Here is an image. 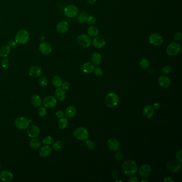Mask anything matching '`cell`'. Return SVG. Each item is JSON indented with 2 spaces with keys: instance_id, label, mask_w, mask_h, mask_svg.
<instances>
[{
  "instance_id": "12",
  "label": "cell",
  "mask_w": 182,
  "mask_h": 182,
  "mask_svg": "<svg viewBox=\"0 0 182 182\" xmlns=\"http://www.w3.org/2000/svg\"><path fill=\"white\" fill-rule=\"evenodd\" d=\"M57 104V101L55 97L52 96H48L43 100V105L45 107L49 108L55 107Z\"/></svg>"
},
{
  "instance_id": "56",
  "label": "cell",
  "mask_w": 182,
  "mask_h": 182,
  "mask_svg": "<svg viewBox=\"0 0 182 182\" xmlns=\"http://www.w3.org/2000/svg\"><path fill=\"white\" fill-rule=\"evenodd\" d=\"M141 182H148V181H147V180H142V181H141Z\"/></svg>"
},
{
  "instance_id": "48",
  "label": "cell",
  "mask_w": 182,
  "mask_h": 182,
  "mask_svg": "<svg viewBox=\"0 0 182 182\" xmlns=\"http://www.w3.org/2000/svg\"><path fill=\"white\" fill-rule=\"evenodd\" d=\"M65 115V113L63 112V111L59 110V111H58L56 113V116L58 118H62L64 117V116Z\"/></svg>"
},
{
  "instance_id": "18",
  "label": "cell",
  "mask_w": 182,
  "mask_h": 182,
  "mask_svg": "<svg viewBox=\"0 0 182 182\" xmlns=\"http://www.w3.org/2000/svg\"><path fill=\"white\" fill-rule=\"evenodd\" d=\"M157 82L160 86L163 88H168L171 85V81L169 78L164 75H161L158 78Z\"/></svg>"
},
{
  "instance_id": "44",
  "label": "cell",
  "mask_w": 182,
  "mask_h": 182,
  "mask_svg": "<svg viewBox=\"0 0 182 182\" xmlns=\"http://www.w3.org/2000/svg\"><path fill=\"white\" fill-rule=\"evenodd\" d=\"M182 151L181 150L177 151L176 153V157L177 159V161L180 162L181 164L182 163Z\"/></svg>"
},
{
  "instance_id": "5",
  "label": "cell",
  "mask_w": 182,
  "mask_h": 182,
  "mask_svg": "<svg viewBox=\"0 0 182 182\" xmlns=\"http://www.w3.org/2000/svg\"><path fill=\"white\" fill-rule=\"evenodd\" d=\"M77 42L79 45L83 48L89 47L92 43L90 36L85 34L79 35L77 39Z\"/></svg>"
},
{
  "instance_id": "16",
  "label": "cell",
  "mask_w": 182,
  "mask_h": 182,
  "mask_svg": "<svg viewBox=\"0 0 182 182\" xmlns=\"http://www.w3.org/2000/svg\"><path fill=\"white\" fill-rule=\"evenodd\" d=\"M151 172V168L150 165L145 164L140 166L138 170V174L140 177H147Z\"/></svg>"
},
{
  "instance_id": "3",
  "label": "cell",
  "mask_w": 182,
  "mask_h": 182,
  "mask_svg": "<svg viewBox=\"0 0 182 182\" xmlns=\"http://www.w3.org/2000/svg\"><path fill=\"white\" fill-rule=\"evenodd\" d=\"M119 102L118 95L114 92L108 94L105 97V104L109 108H113L117 106Z\"/></svg>"
},
{
  "instance_id": "54",
  "label": "cell",
  "mask_w": 182,
  "mask_h": 182,
  "mask_svg": "<svg viewBox=\"0 0 182 182\" xmlns=\"http://www.w3.org/2000/svg\"><path fill=\"white\" fill-rule=\"evenodd\" d=\"M96 2V0H88V3L89 4H94Z\"/></svg>"
},
{
  "instance_id": "13",
  "label": "cell",
  "mask_w": 182,
  "mask_h": 182,
  "mask_svg": "<svg viewBox=\"0 0 182 182\" xmlns=\"http://www.w3.org/2000/svg\"><path fill=\"white\" fill-rule=\"evenodd\" d=\"M92 45L95 48L100 49L105 47L106 41L102 36H96L92 40Z\"/></svg>"
},
{
  "instance_id": "57",
  "label": "cell",
  "mask_w": 182,
  "mask_h": 182,
  "mask_svg": "<svg viewBox=\"0 0 182 182\" xmlns=\"http://www.w3.org/2000/svg\"><path fill=\"white\" fill-rule=\"evenodd\" d=\"M1 167H2V165H1V162H0V170L1 169Z\"/></svg>"
},
{
  "instance_id": "52",
  "label": "cell",
  "mask_w": 182,
  "mask_h": 182,
  "mask_svg": "<svg viewBox=\"0 0 182 182\" xmlns=\"http://www.w3.org/2000/svg\"><path fill=\"white\" fill-rule=\"evenodd\" d=\"M163 182H174V180L172 179V178L170 177H166L165 178V179L163 181Z\"/></svg>"
},
{
  "instance_id": "37",
  "label": "cell",
  "mask_w": 182,
  "mask_h": 182,
  "mask_svg": "<svg viewBox=\"0 0 182 182\" xmlns=\"http://www.w3.org/2000/svg\"><path fill=\"white\" fill-rule=\"evenodd\" d=\"M39 84L42 87H45L48 85V80L45 77H41L39 80Z\"/></svg>"
},
{
  "instance_id": "1",
  "label": "cell",
  "mask_w": 182,
  "mask_h": 182,
  "mask_svg": "<svg viewBox=\"0 0 182 182\" xmlns=\"http://www.w3.org/2000/svg\"><path fill=\"white\" fill-rule=\"evenodd\" d=\"M122 170L125 174L129 176L135 175L138 171V165L133 160H128L122 165Z\"/></svg>"
},
{
  "instance_id": "6",
  "label": "cell",
  "mask_w": 182,
  "mask_h": 182,
  "mask_svg": "<svg viewBox=\"0 0 182 182\" xmlns=\"http://www.w3.org/2000/svg\"><path fill=\"white\" fill-rule=\"evenodd\" d=\"M16 126L20 130L27 129L30 123V120L24 117H17L15 121Z\"/></svg>"
},
{
  "instance_id": "8",
  "label": "cell",
  "mask_w": 182,
  "mask_h": 182,
  "mask_svg": "<svg viewBox=\"0 0 182 182\" xmlns=\"http://www.w3.org/2000/svg\"><path fill=\"white\" fill-rule=\"evenodd\" d=\"M181 45L177 42H172L166 49V53L170 56H174L180 53Z\"/></svg>"
},
{
  "instance_id": "38",
  "label": "cell",
  "mask_w": 182,
  "mask_h": 182,
  "mask_svg": "<svg viewBox=\"0 0 182 182\" xmlns=\"http://www.w3.org/2000/svg\"><path fill=\"white\" fill-rule=\"evenodd\" d=\"M53 142V138L50 136H48L42 140L43 143L44 144L48 145L52 144Z\"/></svg>"
},
{
  "instance_id": "34",
  "label": "cell",
  "mask_w": 182,
  "mask_h": 182,
  "mask_svg": "<svg viewBox=\"0 0 182 182\" xmlns=\"http://www.w3.org/2000/svg\"><path fill=\"white\" fill-rule=\"evenodd\" d=\"M68 124V119H66V118H64V117L60 118V120H59L58 122V127L60 129H65L67 127Z\"/></svg>"
},
{
  "instance_id": "20",
  "label": "cell",
  "mask_w": 182,
  "mask_h": 182,
  "mask_svg": "<svg viewBox=\"0 0 182 182\" xmlns=\"http://www.w3.org/2000/svg\"><path fill=\"white\" fill-rule=\"evenodd\" d=\"M28 73L30 77H39L42 73V70L39 66H33L29 68Z\"/></svg>"
},
{
  "instance_id": "11",
  "label": "cell",
  "mask_w": 182,
  "mask_h": 182,
  "mask_svg": "<svg viewBox=\"0 0 182 182\" xmlns=\"http://www.w3.org/2000/svg\"><path fill=\"white\" fill-rule=\"evenodd\" d=\"M39 50L43 55H49L52 52V46L50 43L47 42H42L41 43L39 46Z\"/></svg>"
},
{
  "instance_id": "50",
  "label": "cell",
  "mask_w": 182,
  "mask_h": 182,
  "mask_svg": "<svg viewBox=\"0 0 182 182\" xmlns=\"http://www.w3.org/2000/svg\"><path fill=\"white\" fill-rule=\"evenodd\" d=\"M129 182H139V180L137 177H130L129 179Z\"/></svg>"
},
{
  "instance_id": "35",
  "label": "cell",
  "mask_w": 182,
  "mask_h": 182,
  "mask_svg": "<svg viewBox=\"0 0 182 182\" xmlns=\"http://www.w3.org/2000/svg\"><path fill=\"white\" fill-rule=\"evenodd\" d=\"M64 147V144L62 141H57L54 143L52 145V149L55 151H59Z\"/></svg>"
},
{
  "instance_id": "26",
  "label": "cell",
  "mask_w": 182,
  "mask_h": 182,
  "mask_svg": "<svg viewBox=\"0 0 182 182\" xmlns=\"http://www.w3.org/2000/svg\"><path fill=\"white\" fill-rule=\"evenodd\" d=\"M102 56L100 53H94L91 56V62L95 66H99L102 62Z\"/></svg>"
},
{
  "instance_id": "30",
  "label": "cell",
  "mask_w": 182,
  "mask_h": 182,
  "mask_svg": "<svg viewBox=\"0 0 182 182\" xmlns=\"http://www.w3.org/2000/svg\"><path fill=\"white\" fill-rule=\"evenodd\" d=\"M41 143L40 140L34 138H33V139L31 140L29 143L30 147L32 149H38L41 146Z\"/></svg>"
},
{
  "instance_id": "21",
  "label": "cell",
  "mask_w": 182,
  "mask_h": 182,
  "mask_svg": "<svg viewBox=\"0 0 182 182\" xmlns=\"http://www.w3.org/2000/svg\"><path fill=\"white\" fill-rule=\"evenodd\" d=\"M68 28H69L68 23L64 20L61 21L58 23L57 27H56V29H57L58 32L60 34H64V33L67 32Z\"/></svg>"
},
{
  "instance_id": "28",
  "label": "cell",
  "mask_w": 182,
  "mask_h": 182,
  "mask_svg": "<svg viewBox=\"0 0 182 182\" xmlns=\"http://www.w3.org/2000/svg\"><path fill=\"white\" fill-rule=\"evenodd\" d=\"M77 113V110L75 107L73 106H69L65 111V116L68 118H72L75 116Z\"/></svg>"
},
{
  "instance_id": "51",
  "label": "cell",
  "mask_w": 182,
  "mask_h": 182,
  "mask_svg": "<svg viewBox=\"0 0 182 182\" xmlns=\"http://www.w3.org/2000/svg\"><path fill=\"white\" fill-rule=\"evenodd\" d=\"M16 42L15 41H13V40H11L9 42V43H8V45L10 46V47H15L16 45Z\"/></svg>"
},
{
  "instance_id": "31",
  "label": "cell",
  "mask_w": 182,
  "mask_h": 182,
  "mask_svg": "<svg viewBox=\"0 0 182 182\" xmlns=\"http://www.w3.org/2000/svg\"><path fill=\"white\" fill-rule=\"evenodd\" d=\"M62 78L58 75H55L53 79V84L56 88H59L62 86Z\"/></svg>"
},
{
  "instance_id": "42",
  "label": "cell",
  "mask_w": 182,
  "mask_h": 182,
  "mask_svg": "<svg viewBox=\"0 0 182 182\" xmlns=\"http://www.w3.org/2000/svg\"><path fill=\"white\" fill-rule=\"evenodd\" d=\"M172 71V68L169 66H165L161 69V72L164 74H168Z\"/></svg>"
},
{
  "instance_id": "46",
  "label": "cell",
  "mask_w": 182,
  "mask_h": 182,
  "mask_svg": "<svg viewBox=\"0 0 182 182\" xmlns=\"http://www.w3.org/2000/svg\"><path fill=\"white\" fill-rule=\"evenodd\" d=\"M62 88L64 90H68L70 87V83L68 82V81H65L64 82L62 83Z\"/></svg>"
},
{
  "instance_id": "36",
  "label": "cell",
  "mask_w": 182,
  "mask_h": 182,
  "mask_svg": "<svg viewBox=\"0 0 182 182\" xmlns=\"http://www.w3.org/2000/svg\"><path fill=\"white\" fill-rule=\"evenodd\" d=\"M1 67L4 70H7V69H8V68H9V66H10L9 60H8V59H7L6 58H4L1 61Z\"/></svg>"
},
{
  "instance_id": "49",
  "label": "cell",
  "mask_w": 182,
  "mask_h": 182,
  "mask_svg": "<svg viewBox=\"0 0 182 182\" xmlns=\"http://www.w3.org/2000/svg\"><path fill=\"white\" fill-rule=\"evenodd\" d=\"M111 174H112V177L113 178H117V177H118V172H117V171L116 170H113Z\"/></svg>"
},
{
  "instance_id": "53",
  "label": "cell",
  "mask_w": 182,
  "mask_h": 182,
  "mask_svg": "<svg viewBox=\"0 0 182 182\" xmlns=\"http://www.w3.org/2000/svg\"><path fill=\"white\" fill-rule=\"evenodd\" d=\"M160 106H161V104L160 103H155L153 105V107L155 108V110H157V109H159L160 107Z\"/></svg>"
},
{
  "instance_id": "9",
  "label": "cell",
  "mask_w": 182,
  "mask_h": 182,
  "mask_svg": "<svg viewBox=\"0 0 182 182\" xmlns=\"http://www.w3.org/2000/svg\"><path fill=\"white\" fill-rule=\"evenodd\" d=\"M167 168L170 172L176 173L180 172L181 169V164L178 161L172 160L167 163Z\"/></svg>"
},
{
  "instance_id": "41",
  "label": "cell",
  "mask_w": 182,
  "mask_h": 182,
  "mask_svg": "<svg viewBox=\"0 0 182 182\" xmlns=\"http://www.w3.org/2000/svg\"><path fill=\"white\" fill-rule=\"evenodd\" d=\"M38 114L40 117H45L47 114V110L45 106H41L39 108L38 111Z\"/></svg>"
},
{
  "instance_id": "39",
  "label": "cell",
  "mask_w": 182,
  "mask_h": 182,
  "mask_svg": "<svg viewBox=\"0 0 182 182\" xmlns=\"http://www.w3.org/2000/svg\"><path fill=\"white\" fill-rule=\"evenodd\" d=\"M85 144V146L87 147L88 150H93L95 147V143L91 140H86Z\"/></svg>"
},
{
  "instance_id": "4",
  "label": "cell",
  "mask_w": 182,
  "mask_h": 182,
  "mask_svg": "<svg viewBox=\"0 0 182 182\" xmlns=\"http://www.w3.org/2000/svg\"><path fill=\"white\" fill-rule=\"evenodd\" d=\"M73 135L74 137L80 140H87L89 137V132L85 128L81 127L77 128V129L74 131Z\"/></svg>"
},
{
  "instance_id": "15",
  "label": "cell",
  "mask_w": 182,
  "mask_h": 182,
  "mask_svg": "<svg viewBox=\"0 0 182 182\" xmlns=\"http://www.w3.org/2000/svg\"><path fill=\"white\" fill-rule=\"evenodd\" d=\"M107 146L110 150L114 151H117L120 149V143L119 141L114 138H111L108 140Z\"/></svg>"
},
{
  "instance_id": "10",
  "label": "cell",
  "mask_w": 182,
  "mask_h": 182,
  "mask_svg": "<svg viewBox=\"0 0 182 182\" xmlns=\"http://www.w3.org/2000/svg\"><path fill=\"white\" fill-rule=\"evenodd\" d=\"M149 42L152 45L159 46L163 42V38L159 34L153 33L149 37Z\"/></svg>"
},
{
  "instance_id": "19",
  "label": "cell",
  "mask_w": 182,
  "mask_h": 182,
  "mask_svg": "<svg viewBox=\"0 0 182 182\" xmlns=\"http://www.w3.org/2000/svg\"><path fill=\"white\" fill-rule=\"evenodd\" d=\"M27 132L29 137L33 138L38 137L39 135H40V130L38 126L34 125L28 127Z\"/></svg>"
},
{
  "instance_id": "24",
  "label": "cell",
  "mask_w": 182,
  "mask_h": 182,
  "mask_svg": "<svg viewBox=\"0 0 182 182\" xmlns=\"http://www.w3.org/2000/svg\"><path fill=\"white\" fill-rule=\"evenodd\" d=\"M11 51V47L8 45H2L0 48V57L5 58L8 57Z\"/></svg>"
},
{
  "instance_id": "29",
  "label": "cell",
  "mask_w": 182,
  "mask_h": 182,
  "mask_svg": "<svg viewBox=\"0 0 182 182\" xmlns=\"http://www.w3.org/2000/svg\"><path fill=\"white\" fill-rule=\"evenodd\" d=\"M87 33L88 34L89 36L92 38H95L98 34L99 30L96 26H91L88 28Z\"/></svg>"
},
{
  "instance_id": "32",
  "label": "cell",
  "mask_w": 182,
  "mask_h": 182,
  "mask_svg": "<svg viewBox=\"0 0 182 182\" xmlns=\"http://www.w3.org/2000/svg\"><path fill=\"white\" fill-rule=\"evenodd\" d=\"M88 17V15L85 11H82L77 16V22L79 23H85L86 22L87 18Z\"/></svg>"
},
{
  "instance_id": "22",
  "label": "cell",
  "mask_w": 182,
  "mask_h": 182,
  "mask_svg": "<svg viewBox=\"0 0 182 182\" xmlns=\"http://www.w3.org/2000/svg\"><path fill=\"white\" fill-rule=\"evenodd\" d=\"M95 65L91 62H86L83 64L81 67V70L83 73L85 74H90L94 71Z\"/></svg>"
},
{
  "instance_id": "47",
  "label": "cell",
  "mask_w": 182,
  "mask_h": 182,
  "mask_svg": "<svg viewBox=\"0 0 182 182\" xmlns=\"http://www.w3.org/2000/svg\"><path fill=\"white\" fill-rule=\"evenodd\" d=\"M182 35L181 33L178 32L175 35L174 40L176 41H180L182 40Z\"/></svg>"
},
{
  "instance_id": "27",
  "label": "cell",
  "mask_w": 182,
  "mask_h": 182,
  "mask_svg": "<svg viewBox=\"0 0 182 182\" xmlns=\"http://www.w3.org/2000/svg\"><path fill=\"white\" fill-rule=\"evenodd\" d=\"M30 100L32 105L35 107H40L42 103V100L40 96L38 95H33Z\"/></svg>"
},
{
  "instance_id": "40",
  "label": "cell",
  "mask_w": 182,
  "mask_h": 182,
  "mask_svg": "<svg viewBox=\"0 0 182 182\" xmlns=\"http://www.w3.org/2000/svg\"><path fill=\"white\" fill-rule=\"evenodd\" d=\"M97 22V19L95 17V16H88L87 18V20H86V22L90 24V25H94L95 24V23H96Z\"/></svg>"
},
{
  "instance_id": "45",
  "label": "cell",
  "mask_w": 182,
  "mask_h": 182,
  "mask_svg": "<svg viewBox=\"0 0 182 182\" xmlns=\"http://www.w3.org/2000/svg\"><path fill=\"white\" fill-rule=\"evenodd\" d=\"M123 155H122V153L120 151H117V153H115V159L117 160L118 161H120L121 160L123 159Z\"/></svg>"
},
{
  "instance_id": "25",
  "label": "cell",
  "mask_w": 182,
  "mask_h": 182,
  "mask_svg": "<svg viewBox=\"0 0 182 182\" xmlns=\"http://www.w3.org/2000/svg\"><path fill=\"white\" fill-rule=\"evenodd\" d=\"M52 149L49 145H46L43 146L39 150V155L42 157H46L51 153Z\"/></svg>"
},
{
  "instance_id": "43",
  "label": "cell",
  "mask_w": 182,
  "mask_h": 182,
  "mask_svg": "<svg viewBox=\"0 0 182 182\" xmlns=\"http://www.w3.org/2000/svg\"><path fill=\"white\" fill-rule=\"evenodd\" d=\"M93 72L94 73L95 75L97 76V77H100V76L102 75L103 73L102 69L101 68H98V67L95 68Z\"/></svg>"
},
{
  "instance_id": "14",
  "label": "cell",
  "mask_w": 182,
  "mask_h": 182,
  "mask_svg": "<svg viewBox=\"0 0 182 182\" xmlns=\"http://www.w3.org/2000/svg\"><path fill=\"white\" fill-rule=\"evenodd\" d=\"M14 176L13 173L8 170H3L0 172V180L3 182H11Z\"/></svg>"
},
{
  "instance_id": "2",
  "label": "cell",
  "mask_w": 182,
  "mask_h": 182,
  "mask_svg": "<svg viewBox=\"0 0 182 182\" xmlns=\"http://www.w3.org/2000/svg\"><path fill=\"white\" fill-rule=\"evenodd\" d=\"M30 33L25 29H20L15 36V42L17 44L24 45L26 44L30 40Z\"/></svg>"
},
{
  "instance_id": "23",
  "label": "cell",
  "mask_w": 182,
  "mask_h": 182,
  "mask_svg": "<svg viewBox=\"0 0 182 182\" xmlns=\"http://www.w3.org/2000/svg\"><path fill=\"white\" fill-rule=\"evenodd\" d=\"M55 96L56 100L60 102H63L66 98L65 90H64L62 88H60V87L58 88L55 91Z\"/></svg>"
},
{
  "instance_id": "7",
  "label": "cell",
  "mask_w": 182,
  "mask_h": 182,
  "mask_svg": "<svg viewBox=\"0 0 182 182\" xmlns=\"http://www.w3.org/2000/svg\"><path fill=\"white\" fill-rule=\"evenodd\" d=\"M64 12L67 17L73 18L78 15L79 10L75 5L69 4L65 7Z\"/></svg>"
},
{
  "instance_id": "55",
  "label": "cell",
  "mask_w": 182,
  "mask_h": 182,
  "mask_svg": "<svg viewBox=\"0 0 182 182\" xmlns=\"http://www.w3.org/2000/svg\"><path fill=\"white\" fill-rule=\"evenodd\" d=\"M115 182H123V181H122V180H115Z\"/></svg>"
},
{
  "instance_id": "17",
  "label": "cell",
  "mask_w": 182,
  "mask_h": 182,
  "mask_svg": "<svg viewBox=\"0 0 182 182\" xmlns=\"http://www.w3.org/2000/svg\"><path fill=\"white\" fill-rule=\"evenodd\" d=\"M155 110L151 105H146L143 110V114L146 119H150L155 114Z\"/></svg>"
},
{
  "instance_id": "33",
  "label": "cell",
  "mask_w": 182,
  "mask_h": 182,
  "mask_svg": "<svg viewBox=\"0 0 182 182\" xmlns=\"http://www.w3.org/2000/svg\"><path fill=\"white\" fill-rule=\"evenodd\" d=\"M140 65L143 69L147 70L149 68H150V62L147 58H143L140 60Z\"/></svg>"
}]
</instances>
